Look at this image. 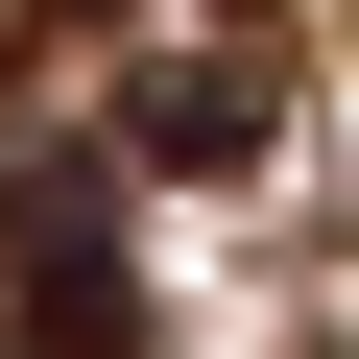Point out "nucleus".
I'll return each instance as SVG.
<instances>
[{
    "instance_id": "f257e3e1",
    "label": "nucleus",
    "mask_w": 359,
    "mask_h": 359,
    "mask_svg": "<svg viewBox=\"0 0 359 359\" xmlns=\"http://www.w3.org/2000/svg\"><path fill=\"white\" fill-rule=\"evenodd\" d=\"M0 311H25V359H144L120 216H96V168H48V144H0Z\"/></svg>"
},
{
    "instance_id": "f03ea898",
    "label": "nucleus",
    "mask_w": 359,
    "mask_h": 359,
    "mask_svg": "<svg viewBox=\"0 0 359 359\" xmlns=\"http://www.w3.org/2000/svg\"><path fill=\"white\" fill-rule=\"evenodd\" d=\"M264 48H144L120 72V168H192V192H240V168H264Z\"/></svg>"
},
{
    "instance_id": "7ed1b4c3",
    "label": "nucleus",
    "mask_w": 359,
    "mask_h": 359,
    "mask_svg": "<svg viewBox=\"0 0 359 359\" xmlns=\"http://www.w3.org/2000/svg\"><path fill=\"white\" fill-rule=\"evenodd\" d=\"M25 25H120V0H25Z\"/></svg>"
}]
</instances>
